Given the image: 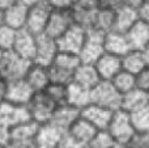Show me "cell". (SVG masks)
Masks as SVG:
<instances>
[{"instance_id":"cell-1","label":"cell","mask_w":149,"mask_h":148,"mask_svg":"<svg viewBox=\"0 0 149 148\" xmlns=\"http://www.w3.org/2000/svg\"><path fill=\"white\" fill-rule=\"evenodd\" d=\"M80 63H81V59H80L79 54L59 50L56 57L49 66L51 83L65 84V85L72 83L74 71L80 66Z\"/></svg>"},{"instance_id":"cell-2","label":"cell","mask_w":149,"mask_h":148,"mask_svg":"<svg viewBox=\"0 0 149 148\" xmlns=\"http://www.w3.org/2000/svg\"><path fill=\"white\" fill-rule=\"evenodd\" d=\"M107 131L111 134L119 147H127L136 135V130L132 125L130 113L122 109L114 112Z\"/></svg>"},{"instance_id":"cell-3","label":"cell","mask_w":149,"mask_h":148,"mask_svg":"<svg viewBox=\"0 0 149 148\" xmlns=\"http://www.w3.org/2000/svg\"><path fill=\"white\" fill-rule=\"evenodd\" d=\"M76 22L74 15L71 7H59L52 8L50 18L47 21L46 29L43 33L52 38L58 39Z\"/></svg>"},{"instance_id":"cell-4","label":"cell","mask_w":149,"mask_h":148,"mask_svg":"<svg viewBox=\"0 0 149 148\" xmlns=\"http://www.w3.org/2000/svg\"><path fill=\"white\" fill-rule=\"evenodd\" d=\"M90 97L93 104L105 106L114 112L119 110L122 106V94L109 80H101L90 91Z\"/></svg>"},{"instance_id":"cell-5","label":"cell","mask_w":149,"mask_h":148,"mask_svg":"<svg viewBox=\"0 0 149 148\" xmlns=\"http://www.w3.org/2000/svg\"><path fill=\"white\" fill-rule=\"evenodd\" d=\"M52 8L54 7L50 4L49 0H39V1L29 4L28 20H26L25 28L36 36L43 33Z\"/></svg>"},{"instance_id":"cell-6","label":"cell","mask_w":149,"mask_h":148,"mask_svg":"<svg viewBox=\"0 0 149 148\" xmlns=\"http://www.w3.org/2000/svg\"><path fill=\"white\" fill-rule=\"evenodd\" d=\"M30 64L31 60L25 59L18 54H16L15 51L9 50V51H5L3 55V59L0 62V73L8 81L24 79Z\"/></svg>"},{"instance_id":"cell-7","label":"cell","mask_w":149,"mask_h":148,"mask_svg":"<svg viewBox=\"0 0 149 148\" xmlns=\"http://www.w3.org/2000/svg\"><path fill=\"white\" fill-rule=\"evenodd\" d=\"M58 105L45 93V91L36 92L28 104L31 119L38 125H45L51 121L52 113Z\"/></svg>"},{"instance_id":"cell-8","label":"cell","mask_w":149,"mask_h":148,"mask_svg":"<svg viewBox=\"0 0 149 148\" xmlns=\"http://www.w3.org/2000/svg\"><path fill=\"white\" fill-rule=\"evenodd\" d=\"M103 31L98 30L95 28L86 29V39L82 46L81 51L79 52V57L82 63H89L94 64L95 60L105 52L103 50V38H105Z\"/></svg>"},{"instance_id":"cell-9","label":"cell","mask_w":149,"mask_h":148,"mask_svg":"<svg viewBox=\"0 0 149 148\" xmlns=\"http://www.w3.org/2000/svg\"><path fill=\"white\" fill-rule=\"evenodd\" d=\"M28 121H33L28 105H15L8 101L0 102V123L13 128Z\"/></svg>"},{"instance_id":"cell-10","label":"cell","mask_w":149,"mask_h":148,"mask_svg":"<svg viewBox=\"0 0 149 148\" xmlns=\"http://www.w3.org/2000/svg\"><path fill=\"white\" fill-rule=\"evenodd\" d=\"M86 39V28L74 22L60 38H58V46L60 51L79 54Z\"/></svg>"},{"instance_id":"cell-11","label":"cell","mask_w":149,"mask_h":148,"mask_svg":"<svg viewBox=\"0 0 149 148\" xmlns=\"http://www.w3.org/2000/svg\"><path fill=\"white\" fill-rule=\"evenodd\" d=\"M58 51H59V46L56 39L45 33H41L37 36L36 54L33 62L43 66H50L54 58L56 57Z\"/></svg>"},{"instance_id":"cell-12","label":"cell","mask_w":149,"mask_h":148,"mask_svg":"<svg viewBox=\"0 0 149 148\" xmlns=\"http://www.w3.org/2000/svg\"><path fill=\"white\" fill-rule=\"evenodd\" d=\"M113 114L114 110L107 109V108L101 106V105L97 104H93V102H90L89 105L82 108L81 113H80V115L82 118H85L89 123H92L97 130H107L110 121L113 118Z\"/></svg>"},{"instance_id":"cell-13","label":"cell","mask_w":149,"mask_h":148,"mask_svg":"<svg viewBox=\"0 0 149 148\" xmlns=\"http://www.w3.org/2000/svg\"><path fill=\"white\" fill-rule=\"evenodd\" d=\"M34 93H36L34 89L29 85L25 79L12 80L8 81L4 101H8L15 105H28Z\"/></svg>"},{"instance_id":"cell-14","label":"cell","mask_w":149,"mask_h":148,"mask_svg":"<svg viewBox=\"0 0 149 148\" xmlns=\"http://www.w3.org/2000/svg\"><path fill=\"white\" fill-rule=\"evenodd\" d=\"M36 43H37V36L29 31L26 28L20 29L16 31V38L13 43L12 51L18 54L20 57L29 59L33 62L34 54H36Z\"/></svg>"},{"instance_id":"cell-15","label":"cell","mask_w":149,"mask_h":148,"mask_svg":"<svg viewBox=\"0 0 149 148\" xmlns=\"http://www.w3.org/2000/svg\"><path fill=\"white\" fill-rule=\"evenodd\" d=\"M74 15V21L85 28H90L94 22L98 10L97 0H73L71 5Z\"/></svg>"},{"instance_id":"cell-16","label":"cell","mask_w":149,"mask_h":148,"mask_svg":"<svg viewBox=\"0 0 149 148\" xmlns=\"http://www.w3.org/2000/svg\"><path fill=\"white\" fill-rule=\"evenodd\" d=\"M94 67L100 75L101 80H113L116 73H119L122 68V58L118 55L103 52L94 63Z\"/></svg>"},{"instance_id":"cell-17","label":"cell","mask_w":149,"mask_h":148,"mask_svg":"<svg viewBox=\"0 0 149 148\" xmlns=\"http://www.w3.org/2000/svg\"><path fill=\"white\" fill-rule=\"evenodd\" d=\"M80 113H81V110L70 104L58 105L55 108L54 113H52L51 121L49 123L54 125L55 127L62 130L63 133H67L68 128L72 126V123L80 117Z\"/></svg>"},{"instance_id":"cell-18","label":"cell","mask_w":149,"mask_h":148,"mask_svg":"<svg viewBox=\"0 0 149 148\" xmlns=\"http://www.w3.org/2000/svg\"><path fill=\"white\" fill-rule=\"evenodd\" d=\"M29 12V3L25 0H18L13 5L4 10V24L15 30H20L26 26Z\"/></svg>"},{"instance_id":"cell-19","label":"cell","mask_w":149,"mask_h":148,"mask_svg":"<svg viewBox=\"0 0 149 148\" xmlns=\"http://www.w3.org/2000/svg\"><path fill=\"white\" fill-rule=\"evenodd\" d=\"M24 79L34 89V92L45 91L47 88V85L51 83L49 66H43V64H39V63L31 62L30 67L28 68Z\"/></svg>"},{"instance_id":"cell-20","label":"cell","mask_w":149,"mask_h":148,"mask_svg":"<svg viewBox=\"0 0 149 148\" xmlns=\"http://www.w3.org/2000/svg\"><path fill=\"white\" fill-rule=\"evenodd\" d=\"M97 131L98 130L92 123H89L85 118H82L81 115H80L72 123V126L68 128L67 134L77 144H80L81 147H85V146H89V143L92 142V139L94 138Z\"/></svg>"},{"instance_id":"cell-21","label":"cell","mask_w":149,"mask_h":148,"mask_svg":"<svg viewBox=\"0 0 149 148\" xmlns=\"http://www.w3.org/2000/svg\"><path fill=\"white\" fill-rule=\"evenodd\" d=\"M124 34H126L130 49L141 51L149 43V24L137 20Z\"/></svg>"},{"instance_id":"cell-22","label":"cell","mask_w":149,"mask_h":148,"mask_svg":"<svg viewBox=\"0 0 149 148\" xmlns=\"http://www.w3.org/2000/svg\"><path fill=\"white\" fill-rule=\"evenodd\" d=\"M64 135L62 130L55 127L51 123L39 125L36 136V143L38 148H56L62 136Z\"/></svg>"},{"instance_id":"cell-23","label":"cell","mask_w":149,"mask_h":148,"mask_svg":"<svg viewBox=\"0 0 149 148\" xmlns=\"http://www.w3.org/2000/svg\"><path fill=\"white\" fill-rule=\"evenodd\" d=\"M103 50H105V52H109V54L122 57V55H124L131 49L128 46L126 34L118 30H111L105 34V38H103Z\"/></svg>"},{"instance_id":"cell-24","label":"cell","mask_w":149,"mask_h":148,"mask_svg":"<svg viewBox=\"0 0 149 148\" xmlns=\"http://www.w3.org/2000/svg\"><path fill=\"white\" fill-rule=\"evenodd\" d=\"M73 81L92 91L101 81V77H100V75H98L97 70H95L94 64H89V63L81 62L79 67L76 68V71H74Z\"/></svg>"},{"instance_id":"cell-25","label":"cell","mask_w":149,"mask_h":148,"mask_svg":"<svg viewBox=\"0 0 149 148\" xmlns=\"http://www.w3.org/2000/svg\"><path fill=\"white\" fill-rule=\"evenodd\" d=\"M137 20H139V16H137L136 8L131 7V5L123 4L115 9V25H114V30L126 33Z\"/></svg>"},{"instance_id":"cell-26","label":"cell","mask_w":149,"mask_h":148,"mask_svg":"<svg viewBox=\"0 0 149 148\" xmlns=\"http://www.w3.org/2000/svg\"><path fill=\"white\" fill-rule=\"evenodd\" d=\"M90 102H92L90 89L85 88V87L80 85L74 81L67 85V104L81 110L82 108L89 105Z\"/></svg>"},{"instance_id":"cell-27","label":"cell","mask_w":149,"mask_h":148,"mask_svg":"<svg viewBox=\"0 0 149 148\" xmlns=\"http://www.w3.org/2000/svg\"><path fill=\"white\" fill-rule=\"evenodd\" d=\"M147 104H149V94L141 89L135 88L122 96L120 109L127 113H134Z\"/></svg>"},{"instance_id":"cell-28","label":"cell","mask_w":149,"mask_h":148,"mask_svg":"<svg viewBox=\"0 0 149 148\" xmlns=\"http://www.w3.org/2000/svg\"><path fill=\"white\" fill-rule=\"evenodd\" d=\"M122 68L127 72L137 75L147 66L144 55L140 50H128L124 55H122Z\"/></svg>"},{"instance_id":"cell-29","label":"cell","mask_w":149,"mask_h":148,"mask_svg":"<svg viewBox=\"0 0 149 148\" xmlns=\"http://www.w3.org/2000/svg\"><path fill=\"white\" fill-rule=\"evenodd\" d=\"M114 25H115V10L98 8L94 17V22L90 28H95L103 33H107V31L114 30Z\"/></svg>"},{"instance_id":"cell-30","label":"cell","mask_w":149,"mask_h":148,"mask_svg":"<svg viewBox=\"0 0 149 148\" xmlns=\"http://www.w3.org/2000/svg\"><path fill=\"white\" fill-rule=\"evenodd\" d=\"M110 81L113 83V85L115 87L116 91L122 96L124 93H127V92L136 88V75H134L131 72H127L124 70H122L119 73H116L115 77Z\"/></svg>"},{"instance_id":"cell-31","label":"cell","mask_w":149,"mask_h":148,"mask_svg":"<svg viewBox=\"0 0 149 148\" xmlns=\"http://www.w3.org/2000/svg\"><path fill=\"white\" fill-rule=\"evenodd\" d=\"M130 117L136 130V134L149 133V104L137 109L136 112L130 113Z\"/></svg>"},{"instance_id":"cell-32","label":"cell","mask_w":149,"mask_h":148,"mask_svg":"<svg viewBox=\"0 0 149 148\" xmlns=\"http://www.w3.org/2000/svg\"><path fill=\"white\" fill-rule=\"evenodd\" d=\"M45 93L56 105L67 104V85L59 83H50L45 89Z\"/></svg>"},{"instance_id":"cell-33","label":"cell","mask_w":149,"mask_h":148,"mask_svg":"<svg viewBox=\"0 0 149 148\" xmlns=\"http://www.w3.org/2000/svg\"><path fill=\"white\" fill-rule=\"evenodd\" d=\"M90 148H116L118 144L107 130H98L89 143Z\"/></svg>"},{"instance_id":"cell-34","label":"cell","mask_w":149,"mask_h":148,"mask_svg":"<svg viewBox=\"0 0 149 148\" xmlns=\"http://www.w3.org/2000/svg\"><path fill=\"white\" fill-rule=\"evenodd\" d=\"M16 31L17 30L12 29L5 24L0 26V50H3V51L12 50L16 38Z\"/></svg>"},{"instance_id":"cell-35","label":"cell","mask_w":149,"mask_h":148,"mask_svg":"<svg viewBox=\"0 0 149 148\" xmlns=\"http://www.w3.org/2000/svg\"><path fill=\"white\" fill-rule=\"evenodd\" d=\"M136 88L149 93V66L148 64L136 75Z\"/></svg>"},{"instance_id":"cell-36","label":"cell","mask_w":149,"mask_h":148,"mask_svg":"<svg viewBox=\"0 0 149 148\" xmlns=\"http://www.w3.org/2000/svg\"><path fill=\"white\" fill-rule=\"evenodd\" d=\"M7 148H38L36 139H10Z\"/></svg>"},{"instance_id":"cell-37","label":"cell","mask_w":149,"mask_h":148,"mask_svg":"<svg viewBox=\"0 0 149 148\" xmlns=\"http://www.w3.org/2000/svg\"><path fill=\"white\" fill-rule=\"evenodd\" d=\"M98 8H105V9L115 10L120 5L124 4V0H97Z\"/></svg>"},{"instance_id":"cell-38","label":"cell","mask_w":149,"mask_h":148,"mask_svg":"<svg viewBox=\"0 0 149 148\" xmlns=\"http://www.w3.org/2000/svg\"><path fill=\"white\" fill-rule=\"evenodd\" d=\"M137 9V16H139V20L144 21V22L149 24V0H144L139 7L136 8Z\"/></svg>"},{"instance_id":"cell-39","label":"cell","mask_w":149,"mask_h":148,"mask_svg":"<svg viewBox=\"0 0 149 148\" xmlns=\"http://www.w3.org/2000/svg\"><path fill=\"white\" fill-rule=\"evenodd\" d=\"M10 135H12V128L8 126L0 123V144L7 147L10 142Z\"/></svg>"},{"instance_id":"cell-40","label":"cell","mask_w":149,"mask_h":148,"mask_svg":"<svg viewBox=\"0 0 149 148\" xmlns=\"http://www.w3.org/2000/svg\"><path fill=\"white\" fill-rule=\"evenodd\" d=\"M56 148H82V147L80 144H77L67 133H64V135L62 136L60 142L58 143Z\"/></svg>"},{"instance_id":"cell-41","label":"cell","mask_w":149,"mask_h":148,"mask_svg":"<svg viewBox=\"0 0 149 148\" xmlns=\"http://www.w3.org/2000/svg\"><path fill=\"white\" fill-rule=\"evenodd\" d=\"M7 87H8V80L0 73V102L5 100V93H7Z\"/></svg>"},{"instance_id":"cell-42","label":"cell","mask_w":149,"mask_h":148,"mask_svg":"<svg viewBox=\"0 0 149 148\" xmlns=\"http://www.w3.org/2000/svg\"><path fill=\"white\" fill-rule=\"evenodd\" d=\"M49 1L54 8H59V7H71L73 0H49Z\"/></svg>"},{"instance_id":"cell-43","label":"cell","mask_w":149,"mask_h":148,"mask_svg":"<svg viewBox=\"0 0 149 148\" xmlns=\"http://www.w3.org/2000/svg\"><path fill=\"white\" fill-rule=\"evenodd\" d=\"M16 1H18V0H0V9L5 10L7 8H9L10 5H13Z\"/></svg>"},{"instance_id":"cell-44","label":"cell","mask_w":149,"mask_h":148,"mask_svg":"<svg viewBox=\"0 0 149 148\" xmlns=\"http://www.w3.org/2000/svg\"><path fill=\"white\" fill-rule=\"evenodd\" d=\"M144 1V0H124V4H127V5H131V7H135V8H137L141 3Z\"/></svg>"},{"instance_id":"cell-45","label":"cell","mask_w":149,"mask_h":148,"mask_svg":"<svg viewBox=\"0 0 149 148\" xmlns=\"http://www.w3.org/2000/svg\"><path fill=\"white\" fill-rule=\"evenodd\" d=\"M141 52H143V55H144V59H145V62H147V64L149 66V43L141 50Z\"/></svg>"},{"instance_id":"cell-46","label":"cell","mask_w":149,"mask_h":148,"mask_svg":"<svg viewBox=\"0 0 149 148\" xmlns=\"http://www.w3.org/2000/svg\"><path fill=\"white\" fill-rule=\"evenodd\" d=\"M4 25V10L0 9V26Z\"/></svg>"},{"instance_id":"cell-47","label":"cell","mask_w":149,"mask_h":148,"mask_svg":"<svg viewBox=\"0 0 149 148\" xmlns=\"http://www.w3.org/2000/svg\"><path fill=\"white\" fill-rule=\"evenodd\" d=\"M124 148H144V147H140V146H136V144H128L127 147H124Z\"/></svg>"},{"instance_id":"cell-48","label":"cell","mask_w":149,"mask_h":148,"mask_svg":"<svg viewBox=\"0 0 149 148\" xmlns=\"http://www.w3.org/2000/svg\"><path fill=\"white\" fill-rule=\"evenodd\" d=\"M26 3H29V4H31V3H36V1H39V0H25Z\"/></svg>"},{"instance_id":"cell-49","label":"cell","mask_w":149,"mask_h":148,"mask_svg":"<svg viewBox=\"0 0 149 148\" xmlns=\"http://www.w3.org/2000/svg\"><path fill=\"white\" fill-rule=\"evenodd\" d=\"M4 52H5V51H3V50H0V62H1V59H3V55H4Z\"/></svg>"},{"instance_id":"cell-50","label":"cell","mask_w":149,"mask_h":148,"mask_svg":"<svg viewBox=\"0 0 149 148\" xmlns=\"http://www.w3.org/2000/svg\"><path fill=\"white\" fill-rule=\"evenodd\" d=\"M0 148H7V147H5V146H1V144H0Z\"/></svg>"},{"instance_id":"cell-51","label":"cell","mask_w":149,"mask_h":148,"mask_svg":"<svg viewBox=\"0 0 149 148\" xmlns=\"http://www.w3.org/2000/svg\"><path fill=\"white\" fill-rule=\"evenodd\" d=\"M82 148H90L89 146H85V147H82Z\"/></svg>"},{"instance_id":"cell-52","label":"cell","mask_w":149,"mask_h":148,"mask_svg":"<svg viewBox=\"0 0 149 148\" xmlns=\"http://www.w3.org/2000/svg\"><path fill=\"white\" fill-rule=\"evenodd\" d=\"M116 148H124V147H119V146H118V147H116Z\"/></svg>"},{"instance_id":"cell-53","label":"cell","mask_w":149,"mask_h":148,"mask_svg":"<svg viewBox=\"0 0 149 148\" xmlns=\"http://www.w3.org/2000/svg\"><path fill=\"white\" fill-rule=\"evenodd\" d=\"M148 94H149V93H148Z\"/></svg>"}]
</instances>
